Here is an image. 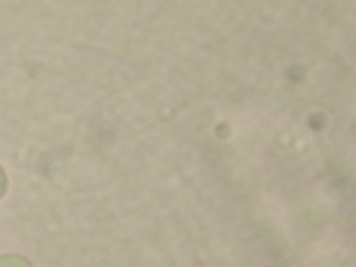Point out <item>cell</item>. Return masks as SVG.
Segmentation results:
<instances>
[{
	"instance_id": "1",
	"label": "cell",
	"mask_w": 356,
	"mask_h": 267,
	"mask_svg": "<svg viewBox=\"0 0 356 267\" xmlns=\"http://www.w3.org/2000/svg\"><path fill=\"white\" fill-rule=\"evenodd\" d=\"M0 267H33V262L19 252H1Z\"/></svg>"
},
{
	"instance_id": "2",
	"label": "cell",
	"mask_w": 356,
	"mask_h": 267,
	"mask_svg": "<svg viewBox=\"0 0 356 267\" xmlns=\"http://www.w3.org/2000/svg\"><path fill=\"white\" fill-rule=\"evenodd\" d=\"M10 190V179L6 170L0 165V200H4Z\"/></svg>"
}]
</instances>
